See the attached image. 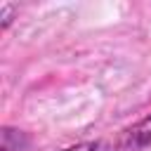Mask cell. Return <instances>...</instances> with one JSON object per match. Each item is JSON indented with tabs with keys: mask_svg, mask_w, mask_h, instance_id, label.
<instances>
[{
	"mask_svg": "<svg viewBox=\"0 0 151 151\" xmlns=\"http://www.w3.org/2000/svg\"><path fill=\"white\" fill-rule=\"evenodd\" d=\"M118 146L123 151H142V149H149L151 146V113L146 118L137 120L132 127H127L120 134Z\"/></svg>",
	"mask_w": 151,
	"mask_h": 151,
	"instance_id": "6da1fadb",
	"label": "cell"
},
{
	"mask_svg": "<svg viewBox=\"0 0 151 151\" xmlns=\"http://www.w3.org/2000/svg\"><path fill=\"white\" fill-rule=\"evenodd\" d=\"M0 151H31V142L26 137V132L5 125L2 127V142H0Z\"/></svg>",
	"mask_w": 151,
	"mask_h": 151,
	"instance_id": "7a4b0ae2",
	"label": "cell"
},
{
	"mask_svg": "<svg viewBox=\"0 0 151 151\" xmlns=\"http://www.w3.org/2000/svg\"><path fill=\"white\" fill-rule=\"evenodd\" d=\"M61 151H116V146H111L109 142H80V144L61 149Z\"/></svg>",
	"mask_w": 151,
	"mask_h": 151,
	"instance_id": "3957f363",
	"label": "cell"
},
{
	"mask_svg": "<svg viewBox=\"0 0 151 151\" xmlns=\"http://www.w3.org/2000/svg\"><path fill=\"white\" fill-rule=\"evenodd\" d=\"M14 14H17V7L14 5H0V19H2V31H7L9 28V24H12V19H14Z\"/></svg>",
	"mask_w": 151,
	"mask_h": 151,
	"instance_id": "277c9868",
	"label": "cell"
}]
</instances>
